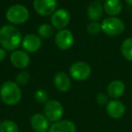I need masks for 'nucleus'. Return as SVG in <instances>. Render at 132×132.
<instances>
[{"label":"nucleus","mask_w":132,"mask_h":132,"mask_svg":"<svg viewBox=\"0 0 132 132\" xmlns=\"http://www.w3.org/2000/svg\"><path fill=\"white\" fill-rule=\"evenodd\" d=\"M22 41V34L15 26L6 24L0 28V44L5 50H16L21 45Z\"/></svg>","instance_id":"1"},{"label":"nucleus","mask_w":132,"mask_h":132,"mask_svg":"<svg viewBox=\"0 0 132 132\" xmlns=\"http://www.w3.org/2000/svg\"><path fill=\"white\" fill-rule=\"evenodd\" d=\"M0 98L5 104L8 106L15 105L22 99V92L16 82L6 81L0 88Z\"/></svg>","instance_id":"2"},{"label":"nucleus","mask_w":132,"mask_h":132,"mask_svg":"<svg viewBox=\"0 0 132 132\" xmlns=\"http://www.w3.org/2000/svg\"><path fill=\"white\" fill-rule=\"evenodd\" d=\"M6 17L11 24H22L29 19V11L26 6L23 5H13L7 8L6 12Z\"/></svg>","instance_id":"3"},{"label":"nucleus","mask_w":132,"mask_h":132,"mask_svg":"<svg viewBox=\"0 0 132 132\" xmlns=\"http://www.w3.org/2000/svg\"><path fill=\"white\" fill-rule=\"evenodd\" d=\"M101 31L110 36H117L124 32L125 24L117 16H110L105 18L101 23Z\"/></svg>","instance_id":"4"},{"label":"nucleus","mask_w":132,"mask_h":132,"mask_svg":"<svg viewBox=\"0 0 132 132\" xmlns=\"http://www.w3.org/2000/svg\"><path fill=\"white\" fill-rule=\"evenodd\" d=\"M44 116L52 122H57L62 119L63 115V107L60 101L56 100L48 101L44 105Z\"/></svg>","instance_id":"5"},{"label":"nucleus","mask_w":132,"mask_h":132,"mask_svg":"<svg viewBox=\"0 0 132 132\" xmlns=\"http://www.w3.org/2000/svg\"><path fill=\"white\" fill-rule=\"evenodd\" d=\"M92 68L87 62H76L70 67V75L73 80L82 81L90 76Z\"/></svg>","instance_id":"6"},{"label":"nucleus","mask_w":132,"mask_h":132,"mask_svg":"<svg viewBox=\"0 0 132 132\" xmlns=\"http://www.w3.org/2000/svg\"><path fill=\"white\" fill-rule=\"evenodd\" d=\"M74 37L72 33L70 30L62 29L60 30L58 33L55 35L54 42L56 46L60 50H68L73 44Z\"/></svg>","instance_id":"7"},{"label":"nucleus","mask_w":132,"mask_h":132,"mask_svg":"<svg viewBox=\"0 0 132 132\" xmlns=\"http://www.w3.org/2000/svg\"><path fill=\"white\" fill-rule=\"evenodd\" d=\"M34 8L38 15L43 16L53 15L56 10V0H34Z\"/></svg>","instance_id":"8"},{"label":"nucleus","mask_w":132,"mask_h":132,"mask_svg":"<svg viewBox=\"0 0 132 132\" xmlns=\"http://www.w3.org/2000/svg\"><path fill=\"white\" fill-rule=\"evenodd\" d=\"M71 20V15L65 9H57L53 12L51 16L52 24L54 28L58 30H62L68 26Z\"/></svg>","instance_id":"9"},{"label":"nucleus","mask_w":132,"mask_h":132,"mask_svg":"<svg viewBox=\"0 0 132 132\" xmlns=\"http://www.w3.org/2000/svg\"><path fill=\"white\" fill-rule=\"evenodd\" d=\"M11 63L17 69L26 68L30 63V56L26 51L16 50L12 53L10 56Z\"/></svg>","instance_id":"10"},{"label":"nucleus","mask_w":132,"mask_h":132,"mask_svg":"<svg viewBox=\"0 0 132 132\" xmlns=\"http://www.w3.org/2000/svg\"><path fill=\"white\" fill-rule=\"evenodd\" d=\"M22 46L26 53H35L41 48L42 40L38 35L29 34L24 37L22 41Z\"/></svg>","instance_id":"11"},{"label":"nucleus","mask_w":132,"mask_h":132,"mask_svg":"<svg viewBox=\"0 0 132 132\" xmlns=\"http://www.w3.org/2000/svg\"><path fill=\"white\" fill-rule=\"evenodd\" d=\"M106 110L108 115L112 119H120L124 116L126 112V108L125 105L118 100H112L107 103Z\"/></svg>","instance_id":"12"},{"label":"nucleus","mask_w":132,"mask_h":132,"mask_svg":"<svg viewBox=\"0 0 132 132\" xmlns=\"http://www.w3.org/2000/svg\"><path fill=\"white\" fill-rule=\"evenodd\" d=\"M31 126L35 132H46L49 130V120L44 115L37 113L31 118Z\"/></svg>","instance_id":"13"},{"label":"nucleus","mask_w":132,"mask_h":132,"mask_svg":"<svg viewBox=\"0 0 132 132\" xmlns=\"http://www.w3.org/2000/svg\"><path fill=\"white\" fill-rule=\"evenodd\" d=\"M53 83H54L55 88L59 92H68L70 90L71 86H72L70 77L63 72H59L55 74L54 79H53Z\"/></svg>","instance_id":"14"},{"label":"nucleus","mask_w":132,"mask_h":132,"mask_svg":"<svg viewBox=\"0 0 132 132\" xmlns=\"http://www.w3.org/2000/svg\"><path fill=\"white\" fill-rule=\"evenodd\" d=\"M125 90H126V86H125L124 82L119 80H115L108 85L107 92L110 98L116 100L120 98L124 94Z\"/></svg>","instance_id":"15"},{"label":"nucleus","mask_w":132,"mask_h":132,"mask_svg":"<svg viewBox=\"0 0 132 132\" xmlns=\"http://www.w3.org/2000/svg\"><path fill=\"white\" fill-rule=\"evenodd\" d=\"M48 132H76V127L72 121L68 119L59 120L50 127Z\"/></svg>","instance_id":"16"},{"label":"nucleus","mask_w":132,"mask_h":132,"mask_svg":"<svg viewBox=\"0 0 132 132\" xmlns=\"http://www.w3.org/2000/svg\"><path fill=\"white\" fill-rule=\"evenodd\" d=\"M103 6L101 4L100 1H92L88 6L87 9V15L89 19L94 22H97L98 20L101 18L103 13Z\"/></svg>","instance_id":"17"},{"label":"nucleus","mask_w":132,"mask_h":132,"mask_svg":"<svg viewBox=\"0 0 132 132\" xmlns=\"http://www.w3.org/2000/svg\"><path fill=\"white\" fill-rule=\"evenodd\" d=\"M122 2L120 0H105L103 9L110 16H117L122 11Z\"/></svg>","instance_id":"18"},{"label":"nucleus","mask_w":132,"mask_h":132,"mask_svg":"<svg viewBox=\"0 0 132 132\" xmlns=\"http://www.w3.org/2000/svg\"><path fill=\"white\" fill-rule=\"evenodd\" d=\"M120 52L126 60L132 62V37H128L123 41L120 46Z\"/></svg>","instance_id":"19"},{"label":"nucleus","mask_w":132,"mask_h":132,"mask_svg":"<svg viewBox=\"0 0 132 132\" xmlns=\"http://www.w3.org/2000/svg\"><path fill=\"white\" fill-rule=\"evenodd\" d=\"M0 132H19V128L15 122L6 119L0 123Z\"/></svg>","instance_id":"20"},{"label":"nucleus","mask_w":132,"mask_h":132,"mask_svg":"<svg viewBox=\"0 0 132 132\" xmlns=\"http://www.w3.org/2000/svg\"><path fill=\"white\" fill-rule=\"evenodd\" d=\"M38 34L43 38H49L53 35V27L48 24H42L38 27Z\"/></svg>","instance_id":"21"},{"label":"nucleus","mask_w":132,"mask_h":132,"mask_svg":"<svg viewBox=\"0 0 132 132\" xmlns=\"http://www.w3.org/2000/svg\"><path fill=\"white\" fill-rule=\"evenodd\" d=\"M35 101L40 103H46L49 101V95H48L46 90L40 89L35 92Z\"/></svg>","instance_id":"22"},{"label":"nucleus","mask_w":132,"mask_h":132,"mask_svg":"<svg viewBox=\"0 0 132 132\" xmlns=\"http://www.w3.org/2000/svg\"><path fill=\"white\" fill-rule=\"evenodd\" d=\"M87 31L90 35H98L101 32V26L98 22L92 21L87 26Z\"/></svg>","instance_id":"23"},{"label":"nucleus","mask_w":132,"mask_h":132,"mask_svg":"<svg viewBox=\"0 0 132 132\" xmlns=\"http://www.w3.org/2000/svg\"><path fill=\"white\" fill-rule=\"evenodd\" d=\"M29 80H30V75L26 72H20L15 77V81H16V83L18 85H26L29 81Z\"/></svg>","instance_id":"24"},{"label":"nucleus","mask_w":132,"mask_h":132,"mask_svg":"<svg viewBox=\"0 0 132 132\" xmlns=\"http://www.w3.org/2000/svg\"><path fill=\"white\" fill-rule=\"evenodd\" d=\"M96 101H97V103L100 105L107 104V103L109 102L108 101V96H107L105 93L100 92V93L96 96Z\"/></svg>","instance_id":"25"},{"label":"nucleus","mask_w":132,"mask_h":132,"mask_svg":"<svg viewBox=\"0 0 132 132\" xmlns=\"http://www.w3.org/2000/svg\"><path fill=\"white\" fill-rule=\"evenodd\" d=\"M6 57V52L4 48H0V62H2Z\"/></svg>","instance_id":"26"},{"label":"nucleus","mask_w":132,"mask_h":132,"mask_svg":"<svg viewBox=\"0 0 132 132\" xmlns=\"http://www.w3.org/2000/svg\"><path fill=\"white\" fill-rule=\"evenodd\" d=\"M127 2V4L128 5V6H132V0H125Z\"/></svg>","instance_id":"27"},{"label":"nucleus","mask_w":132,"mask_h":132,"mask_svg":"<svg viewBox=\"0 0 132 132\" xmlns=\"http://www.w3.org/2000/svg\"><path fill=\"white\" fill-rule=\"evenodd\" d=\"M97 1H104V0H97Z\"/></svg>","instance_id":"28"}]
</instances>
